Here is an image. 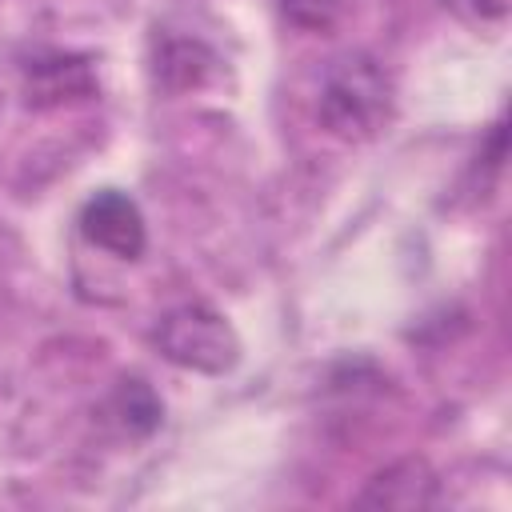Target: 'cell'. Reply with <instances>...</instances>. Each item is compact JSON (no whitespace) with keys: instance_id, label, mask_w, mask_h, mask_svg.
<instances>
[{"instance_id":"6da1fadb","label":"cell","mask_w":512,"mask_h":512,"mask_svg":"<svg viewBox=\"0 0 512 512\" xmlns=\"http://www.w3.org/2000/svg\"><path fill=\"white\" fill-rule=\"evenodd\" d=\"M320 124L336 140H372L392 116V80L368 52H344L320 80Z\"/></svg>"},{"instance_id":"7a4b0ae2","label":"cell","mask_w":512,"mask_h":512,"mask_svg":"<svg viewBox=\"0 0 512 512\" xmlns=\"http://www.w3.org/2000/svg\"><path fill=\"white\" fill-rule=\"evenodd\" d=\"M152 340L168 364L204 372V376H224L240 360V340L232 324L208 304H180L164 312Z\"/></svg>"},{"instance_id":"3957f363","label":"cell","mask_w":512,"mask_h":512,"mask_svg":"<svg viewBox=\"0 0 512 512\" xmlns=\"http://www.w3.org/2000/svg\"><path fill=\"white\" fill-rule=\"evenodd\" d=\"M76 224H80V236L88 244L104 248L116 260H136L148 248V224H144L140 204L128 192H116V188H104V192L88 196Z\"/></svg>"},{"instance_id":"277c9868","label":"cell","mask_w":512,"mask_h":512,"mask_svg":"<svg viewBox=\"0 0 512 512\" xmlns=\"http://www.w3.org/2000/svg\"><path fill=\"white\" fill-rule=\"evenodd\" d=\"M24 92L36 108H56L68 100L96 96V72L84 56L72 52H40L24 64Z\"/></svg>"},{"instance_id":"5b68a950","label":"cell","mask_w":512,"mask_h":512,"mask_svg":"<svg viewBox=\"0 0 512 512\" xmlns=\"http://www.w3.org/2000/svg\"><path fill=\"white\" fill-rule=\"evenodd\" d=\"M152 72L164 92H188V88H200L216 72V52L192 36H164L156 44Z\"/></svg>"},{"instance_id":"8992f818","label":"cell","mask_w":512,"mask_h":512,"mask_svg":"<svg viewBox=\"0 0 512 512\" xmlns=\"http://www.w3.org/2000/svg\"><path fill=\"white\" fill-rule=\"evenodd\" d=\"M360 504H376V508H424L436 504V476L428 472L424 460H400L392 468H384L360 496Z\"/></svg>"},{"instance_id":"52a82bcc","label":"cell","mask_w":512,"mask_h":512,"mask_svg":"<svg viewBox=\"0 0 512 512\" xmlns=\"http://www.w3.org/2000/svg\"><path fill=\"white\" fill-rule=\"evenodd\" d=\"M108 412L116 416V424H120L128 436H152V432L160 428V420H164L160 396H156L152 384L140 380V376H124V380L116 384V392H112V400H108Z\"/></svg>"},{"instance_id":"ba28073f","label":"cell","mask_w":512,"mask_h":512,"mask_svg":"<svg viewBox=\"0 0 512 512\" xmlns=\"http://www.w3.org/2000/svg\"><path fill=\"white\" fill-rule=\"evenodd\" d=\"M276 4H280L284 20L300 32H332L344 20L352 0H276Z\"/></svg>"},{"instance_id":"9c48e42d","label":"cell","mask_w":512,"mask_h":512,"mask_svg":"<svg viewBox=\"0 0 512 512\" xmlns=\"http://www.w3.org/2000/svg\"><path fill=\"white\" fill-rule=\"evenodd\" d=\"M472 4H476L484 16H504V12H508V0H472Z\"/></svg>"}]
</instances>
